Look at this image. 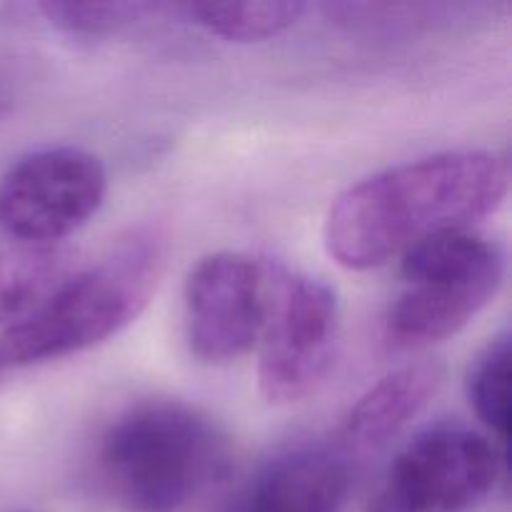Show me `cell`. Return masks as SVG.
Masks as SVG:
<instances>
[{
  "label": "cell",
  "instance_id": "8992f818",
  "mask_svg": "<svg viewBox=\"0 0 512 512\" xmlns=\"http://www.w3.org/2000/svg\"><path fill=\"white\" fill-rule=\"evenodd\" d=\"M108 175L73 145L23 155L0 178V228L10 240L63 243L103 205Z\"/></svg>",
  "mask_w": 512,
  "mask_h": 512
},
{
  "label": "cell",
  "instance_id": "6da1fadb",
  "mask_svg": "<svg viewBox=\"0 0 512 512\" xmlns=\"http://www.w3.org/2000/svg\"><path fill=\"white\" fill-rule=\"evenodd\" d=\"M510 188L505 155L448 150L380 170L350 185L325 218V248L348 270H373L420 240L468 230L503 205Z\"/></svg>",
  "mask_w": 512,
  "mask_h": 512
},
{
  "label": "cell",
  "instance_id": "5bb4252c",
  "mask_svg": "<svg viewBox=\"0 0 512 512\" xmlns=\"http://www.w3.org/2000/svg\"><path fill=\"white\" fill-rule=\"evenodd\" d=\"M38 10L58 33L98 43L148 23L160 8L143 3H43Z\"/></svg>",
  "mask_w": 512,
  "mask_h": 512
},
{
  "label": "cell",
  "instance_id": "ba28073f",
  "mask_svg": "<svg viewBox=\"0 0 512 512\" xmlns=\"http://www.w3.org/2000/svg\"><path fill=\"white\" fill-rule=\"evenodd\" d=\"M268 270L243 253L205 255L185 280V335L200 363L228 365L258 345Z\"/></svg>",
  "mask_w": 512,
  "mask_h": 512
},
{
  "label": "cell",
  "instance_id": "277c9868",
  "mask_svg": "<svg viewBox=\"0 0 512 512\" xmlns=\"http://www.w3.org/2000/svg\"><path fill=\"white\" fill-rule=\"evenodd\" d=\"M408 290L385 318V343L420 350L458 335L498 293L503 250L470 230L430 235L403 253Z\"/></svg>",
  "mask_w": 512,
  "mask_h": 512
},
{
  "label": "cell",
  "instance_id": "9c48e42d",
  "mask_svg": "<svg viewBox=\"0 0 512 512\" xmlns=\"http://www.w3.org/2000/svg\"><path fill=\"white\" fill-rule=\"evenodd\" d=\"M353 470L333 448H295L270 460L228 512H340Z\"/></svg>",
  "mask_w": 512,
  "mask_h": 512
},
{
  "label": "cell",
  "instance_id": "8fae6325",
  "mask_svg": "<svg viewBox=\"0 0 512 512\" xmlns=\"http://www.w3.org/2000/svg\"><path fill=\"white\" fill-rule=\"evenodd\" d=\"M78 270L75 250L63 243H0V328L33 315Z\"/></svg>",
  "mask_w": 512,
  "mask_h": 512
},
{
  "label": "cell",
  "instance_id": "7a4b0ae2",
  "mask_svg": "<svg viewBox=\"0 0 512 512\" xmlns=\"http://www.w3.org/2000/svg\"><path fill=\"white\" fill-rule=\"evenodd\" d=\"M230 470L223 430L180 400H143L105 428L98 478L125 512H183Z\"/></svg>",
  "mask_w": 512,
  "mask_h": 512
},
{
  "label": "cell",
  "instance_id": "52a82bcc",
  "mask_svg": "<svg viewBox=\"0 0 512 512\" xmlns=\"http://www.w3.org/2000/svg\"><path fill=\"white\" fill-rule=\"evenodd\" d=\"M500 463L493 445L473 430H425L390 465L368 512H465L488 498Z\"/></svg>",
  "mask_w": 512,
  "mask_h": 512
},
{
  "label": "cell",
  "instance_id": "5b68a950",
  "mask_svg": "<svg viewBox=\"0 0 512 512\" xmlns=\"http://www.w3.org/2000/svg\"><path fill=\"white\" fill-rule=\"evenodd\" d=\"M258 385L273 405L300 403L325 380L338 343V298L310 275L268 273Z\"/></svg>",
  "mask_w": 512,
  "mask_h": 512
},
{
  "label": "cell",
  "instance_id": "3957f363",
  "mask_svg": "<svg viewBox=\"0 0 512 512\" xmlns=\"http://www.w3.org/2000/svg\"><path fill=\"white\" fill-rule=\"evenodd\" d=\"M168 238L158 228L120 235L95 263L78 268L33 315L0 335V370L83 353L128 328L158 290Z\"/></svg>",
  "mask_w": 512,
  "mask_h": 512
},
{
  "label": "cell",
  "instance_id": "7c38bea8",
  "mask_svg": "<svg viewBox=\"0 0 512 512\" xmlns=\"http://www.w3.org/2000/svg\"><path fill=\"white\" fill-rule=\"evenodd\" d=\"M180 13L188 15L205 33L228 43H263L293 28L305 13L303 3L270 0V3H205L183 5Z\"/></svg>",
  "mask_w": 512,
  "mask_h": 512
},
{
  "label": "cell",
  "instance_id": "9a60e30c",
  "mask_svg": "<svg viewBox=\"0 0 512 512\" xmlns=\"http://www.w3.org/2000/svg\"><path fill=\"white\" fill-rule=\"evenodd\" d=\"M10 110H13V90H10L8 83L0 78V120L8 118Z\"/></svg>",
  "mask_w": 512,
  "mask_h": 512
},
{
  "label": "cell",
  "instance_id": "2e32d148",
  "mask_svg": "<svg viewBox=\"0 0 512 512\" xmlns=\"http://www.w3.org/2000/svg\"><path fill=\"white\" fill-rule=\"evenodd\" d=\"M15 512H25V510H15Z\"/></svg>",
  "mask_w": 512,
  "mask_h": 512
},
{
  "label": "cell",
  "instance_id": "4fadbf2b",
  "mask_svg": "<svg viewBox=\"0 0 512 512\" xmlns=\"http://www.w3.org/2000/svg\"><path fill=\"white\" fill-rule=\"evenodd\" d=\"M468 398L478 418L500 443V458H510V338L498 335L473 360L468 373Z\"/></svg>",
  "mask_w": 512,
  "mask_h": 512
},
{
  "label": "cell",
  "instance_id": "30bf717a",
  "mask_svg": "<svg viewBox=\"0 0 512 512\" xmlns=\"http://www.w3.org/2000/svg\"><path fill=\"white\" fill-rule=\"evenodd\" d=\"M445 383V365L440 360H418L393 370L373 385L350 408L340 428L345 450L370 453L398 438Z\"/></svg>",
  "mask_w": 512,
  "mask_h": 512
}]
</instances>
